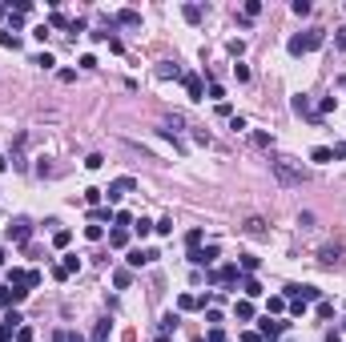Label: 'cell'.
<instances>
[{"instance_id":"18","label":"cell","mask_w":346,"mask_h":342,"mask_svg":"<svg viewBox=\"0 0 346 342\" xmlns=\"http://www.w3.org/2000/svg\"><path fill=\"white\" fill-rule=\"evenodd\" d=\"M241 290H246V298H258V294H262V282L246 274V278H241Z\"/></svg>"},{"instance_id":"51","label":"cell","mask_w":346,"mask_h":342,"mask_svg":"<svg viewBox=\"0 0 346 342\" xmlns=\"http://www.w3.org/2000/svg\"><path fill=\"white\" fill-rule=\"evenodd\" d=\"M326 342H342V334H338V330H330V334H326Z\"/></svg>"},{"instance_id":"3","label":"cell","mask_w":346,"mask_h":342,"mask_svg":"<svg viewBox=\"0 0 346 342\" xmlns=\"http://www.w3.org/2000/svg\"><path fill=\"white\" fill-rule=\"evenodd\" d=\"M133 189H137V177H117V181H109L105 197H109V201H121V197H129Z\"/></svg>"},{"instance_id":"33","label":"cell","mask_w":346,"mask_h":342,"mask_svg":"<svg viewBox=\"0 0 346 342\" xmlns=\"http://www.w3.org/2000/svg\"><path fill=\"white\" fill-rule=\"evenodd\" d=\"M185 20L197 24V20H201V8H197V4H185Z\"/></svg>"},{"instance_id":"36","label":"cell","mask_w":346,"mask_h":342,"mask_svg":"<svg viewBox=\"0 0 346 342\" xmlns=\"http://www.w3.org/2000/svg\"><path fill=\"white\" fill-rule=\"evenodd\" d=\"M85 237H89V242H101V237H105V229H101V226H85Z\"/></svg>"},{"instance_id":"30","label":"cell","mask_w":346,"mask_h":342,"mask_svg":"<svg viewBox=\"0 0 346 342\" xmlns=\"http://www.w3.org/2000/svg\"><path fill=\"white\" fill-rule=\"evenodd\" d=\"M53 342H85V338H81V334H73V330H57Z\"/></svg>"},{"instance_id":"52","label":"cell","mask_w":346,"mask_h":342,"mask_svg":"<svg viewBox=\"0 0 346 342\" xmlns=\"http://www.w3.org/2000/svg\"><path fill=\"white\" fill-rule=\"evenodd\" d=\"M4 262H8V250H4V246H0V266H4Z\"/></svg>"},{"instance_id":"8","label":"cell","mask_w":346,"mask_h":342,"mask_svg":"<svg viewBox=\"0 0 346 342\" xmlns=\"http://www.w3.org/2000/svg\"><path fill=\"white\" fill-rule=\"evenodd\" d=\"M210 282L214 286H230V282H237V266H222V270H214V274H210Z\"/></svg>"},{"instance_id":"32","label":"cell","mask_w":346,"mask_h":342,"mask_svg":"<svg viewBox=\"0 0 346 342\" xmlns=\"http://www.w3.org/2000/svg\"><path fill=\"white\" fill-rule=\"evenodd\" d=\"M173 330H177V314H165L161 318V334H173Z\"/></svg>"},{"instance_id":"42","label":"cell","mask_w":346,"mask_h":342,"mask_svg":"<svg viewBox=\"0 0 346 342\" xmlns=\"http://www.w3.org/2000/svg\"><path fill=\"white\" fill-rule=\"evenodd\" d=\"M294 12L298 16H310V0H294Z\"/></svg>"},{"instance_id":"29","label":"cell","mask_w":346,"mask_h":342,"mask_svg":"<svg viewBox=\"0 0 346 342\" xmlns=\"http://www.w3.org/2000/svg\"><path fill=\"white\" fill-rule=\"evenodd\" d=\"M109 218H113V210H101V206L89 214V222H93V226H97V222H109Z\"/></svg>"},{"instance_id":"26","label":"cell","mask_w":346,"mask_h":342,"mask_svg":"<svg viewBox=\"0 0 346 342\" xmlns=\"http://www.w3.org/2000/svg\"><path fill=\"white\" fill-rule=\"evenodd\" d=\"M258 12H262V0H250V4H246V12H241V20H254Z\"/></svg>"},{"instance_id":"47","label":"cell","mask_w":346,"mask_h":342,"mask_svg":"<svg viewBox=\"0 0 346 342\" xmlns=\"http://www.w3.org/2000/svg\"><path fill=\"white\" fill-rule=\"evenodd\" d=\"M16 342H32V330H28V326H20V330H16Z\"/></svg>"},{"instance_id":"5","label":"cell","mask_w":346,"mask_h":342,"mask_svg":"<svg viewBox=\"0 0 346 342\" xmlns=\"http://www.w3.org/2000/svg\"><path fill=\"white\" fill-rule=\"evenodd\" d=\"M189 262H193V266H214V262H218V246H205V250H189Z\"/></svg>"},{"instance_id":"6","label":"cell","mask_w":346,"mask_h":342,"mask_svg":"<svg viewBox=\"0 0 346 342\" xmlns=\"http://www.w3.org/2000/svg\"><path fill=\"white\" fill-rule=\"evenodd\" d=\"M24 294H28V290H24V286H0V306H16V302H20V298H24Z\"/></svg>"},{"instance_id":"10","label":"cell","mask_w":346,"mask_h":342,"mask_svg":"<svg viewBox=\"0 0 346 342\" xmlns=\"http://www.w3.org/2000/svg\"><path fill=\"white\" fill-rule=\"evenodd\" d=\"M318 262H322V266H342V250H338V246H322Z\"/></svg>"},{"instance_id":"11","label":"cell","mask_w":346,"mask_h":342,"mask_svg":"<svg viewBox=\"0 0 346 342\" xmlns=\"http://www.w3.org/2000/svg\"><path fill=\"white\" fill-rule=\"evenodd\" d=\"M310 161H314V165H330V161H334V153H330L326 145H314V149H310Z\"/></svg>"},{"instance_id":"9","label":"cell","mask_w":346,"mask_h":342,"mask_svg":"<svg viewBox=\"0 0 346 342\" xmlns=\"http://www.w3.org/2000/svg\"><path fill=\"white\" fill-rule=\"evenodd\" d=\"M8 237H12V242H28V237H32V226H28L24 218H16V222L8 226Z\"/></svg>"},{"instance_id":"40","label":"cell","mask_w":346,"mask_h":342,"mask_svg":"<svg viewBox=\"0 0 346 342\" xmlns=\"http://www.w3.org/2000/svg\"><path fill=\"white\" fill-rule=\"evenodd\" d=\"M322 113H334V97H322V105H318V113H314V117H322Z\"/></svg>"},{"instance_id":"27","label":"cell","mask_w":346,"mask_h":342,"mask_svg":"<svg viewBox=\"0 0 346 342\" xmlns=\"http://www.w3.org/2000/svg\"><path fill=\"white\" fill-rule=\"evenodd\" d=\"M0 45L4 49H20V37H12V28H8V32H0Z\"/></svg>"},{"instance_id":"41","label":"cell","mask_w":346,"mask_h":342,"mask_svg":"<svg viewBox=\"0 0 346 342\" xmlns=\"http://www.w3.org/2000/svg\"><path fill=\"white\" fill-rule=\"evenodd\" d=\"M205 342H226V330H222V326H214V330L205 334Z\"/></svg>"},{"instance_id":"13","label":"cell","mask_w":346,"mask_h":342,"mask_svg":"<svg viewBox=\"0 0 346 342\" xmlns=\"http://www.w3.org/2000/svg\"><path fill=\"white\" fill-rule=\"evenodd\" d=\"M117 24H125V28H137V24H141V16H137L133 8H121V12H117Z\"/></svg>"},{"instance_id":"1","label":"cell","mask_w":346,"mask_h":342,"mask_svg":"<svg viewBox=\"0 0 346 342\" xmlns=\"http://www.w3.org/2000/svg\"><path fill=\"white\" fill-rule=\"evenodd\" d=\"M270 169H274V177L282 181V185H302V165H294L290 157H278V161H270Z\"/></svg>"},{"instance_id":"34","label":"cell","mask_w":346,"mask_h":342,"mask_svg":"<svg viewBox=\"0 0 346 342\" xmlns=\"http://www.w3.org/2000/svg\"><path fill=\"white\" fill-rule=\"evenodd\" d=\"M101 165H105L101 153H89V157H85V169H101Z\"/></svg>"},{"instance_id":"53","label":"cell","mask_w":346,"mask_h":342,"mask_svg":"<svg viewBox=\"0 0 346 342\" xmlns=\"http://www.w3.org/2000/svg\"><path fill=\"white\" fill-rule=\"evenodd\" d=\"M342 326H346V322H342Z\"/></svg>"},{"instance_id":"35","label":"cell","mask_w":346,"mask_h":342,"mask_svg":"<svg viewBox=\"0 0 346 342\" xmlns=\"http://www.w3.org/2000/svg\"><path fill=\"white\" fill-rule=\"evenodd\" d=\"M185 246L197 250V246H201V229H189V233H185Z\"/></svg>"},{"instance_id":"4","label":"cell","mask_w":346,"mask_h":342,"mask_svg":"<svg viewBox=\"0 0 346 342\" xmlns=\"http://www.w3.org/2000/svg\"><path fill=\"white\" fill-rule=\"evenodd\" d=\"M153 258H157V250H141V246H137V250H129L125 262H129V270H137V266H149Z\"/></svg>"},{"instance_id":"43","label":"cell","mask_w":346,"mask_h":342,"mask_svg":"<svg viewBox=\"0 0 346 342\" xmlns=\"http://www.w3.org/2000/svg\"><path fill=\"white\" fill-rule=\"evenodd\" d=\"M210 97H214V101H222V97H226V89H222L218 81H210Z\"/></svg>"},{"instance_id":"2","label":"cell","mask_w":346,"mask_h":342,"mask_svg":"<svg viewBox=\"0 0 346 342\" xmlns=\"http://www.w3.org/2000/svg\"><path fill=\"white\" fill-rule=\"evenodd\" d=\"M294 57H302V53H314V49H322V32L314 28V32H298V37H290V45H286Z\"/></svg>"},{"instance_id":"17","label":"cell","mask_w":346,"mask_h":342,"mask_svg":"<svg viewBox=\"0 0 346 342\" xmlns=\"http://www.w3.org/2000/svg\"><path fill=\"white\" fill-rule=\"evenodd\" d=\"M109 246H113V250H125V246H129V229H113V233H109Z\"/></svg>"},{"instance_id":"45","label":"cell","mask_w":346,"mask_h":342,"mask_svg":"<svg viewBox=\"0 0 346 342\" xmlns=\"http://www.w3.org/2000/svg\"><path fill=\"white\" fill-rule=\"evenodd\" d=\"M205 322H214V326H218V322H222V310H218V306H210V310H205Z\"/></svg>"},{"instance_id":"22","label":"cell","mask_w":346,"mask_h":342,"mask_svg":"<svg viewBox=\"0 0 346 342\" xmlns=\"http://www.w3.org/2000/svg\"><path fill=\"white\" fill-rule=\"evenodd\" d=\"M177 306H181V310H197V306H201V298H193V294H181V298H177Z\"/></svg>"},{"instance_id":"24","label":"cell","mask_w":346,"mask_h":342,"mask_svg":"<svg viewBox=\"0 0 346 342\" xmlns=\"http://www.w3.org/2000/svg\"><path fill=\"white\" fill-rule=\"evenodd\" d=\"M294 113H302V117H314V113H310V101H306V97H302V93H298V97H294Z\"/></svg>"},{"instance_id":"14","label":"cell","mask_w":346,"mask_h":342,"mask_svg":"<svg viewBox=\"0 0 346 342\" xmlns=\"http://www.w3.org/2000/svg\"><path fill=\"white\" fill-rule=\"evenodd\" d=\"M157 77H161V81H177V77H181V69H177V64H173V60H165V64H157Z\"/></svg>"},{"instance_id":"39","label":"cell","mask_w":346,"mask_h":342,"mask_svg":"<svg viewBox=\"0 0 346 342\" xmlns=\"http://www.w3.org/2000/svg\"><path fill=\"white\" fill-rule=\"evenodd\" d=\"M153 229H157L161 237H165V233H173V218H161V222H157V226H153Z\"/></svg>"},{"instance_id":"48","label":"cell","mask_w":346,"mask_h":342,"mask_svg":"<svg viewBox=\"0 0 346 342\" xmlns=\"http://www.w3.org/2000/svg\"><path fill=\"white\" fill-rule=\"evenodd\" d=\"M334 49H346V28H338V32H334Z\"/></svg>"},{"instance_id":"50","label":"cell","mask_w":346,"mask_h":342,"mask_svg":"<svg viewBox=\"0 0 346 342\" xmlns=\"http://www.w3.org/2000/svg\"><path fill=\"white\" fill-rule=\"evenodd\" d=\"M241 338H246V342H262V334H258V330H246Z\"/></svg>"},{"instance_id":"20","label":"cell","mask_w":346,"mask_h":342,"mask_svg":"<svg viewBox=\"0 0 346 342\" xmlns=\"http://www.w3.org/2000/svg\"><path fill=\"white\" fill-rule=\"evenodd\" d=\"M185 93H189L193 101H201V77H185Z\"/></svg>"},{"instance_id":"28","label":"cell","mask_w":346,"mask_h":342,"mask_svg":"<svg viewBox=\"0 0 346 342\" xmlns=\"http://www.w3.org/2000/svg\"><path fill=\"white\" fill-rule=\"evenodd\" d=\"M101 197H105V189H85V201H89V206H93V210H97V206H101Z\"/></svg>"},{"instance_id":"19","label":"cell","mask_w":346,"mask_h":342,"mask_svg":"<svg viewBox=\"0 0 346 342\" xmlns=\"http://www.w3.org/2000/svg\"><path fill=\"white\" fill-rule=\"evenodd\" d=\"M129 282H133V270H113V286L117 290H129Z\"/></svg>"},{"instance_id":"44","label":"cell","mask_w":346,"mask_h":342,"mask_svg":"<svg viewBox=\"0 0 346 342\" xmlns=\"http://www.w3.org/2000/svg\"><path fill=\"white\" fill-rule=\"evenodd\" d=\"M241 270H246V274H254V270H258V258H250V254H246V258H241Z\"/></svg>"},{"instance_id":"7","label":"cell","mask_w":346,"mask_h":342,"mask_svg":"<svg viewBox=\"0 0 346 342\" xmlns=\"http://www.w3.org/2000/svg\"><path fill=\"white\" fill-rule=\"evenodd\" d=\"M286 326L290 322H270V318H262V326H258V334H262V338H282V334H286Z\"/></svg>"},{"instance_id":"49","label":"cell","mask_w":346,"mask_h":342,"mask_svg":"<svg viewBox=\"0 0 346 342\" xmlns=\"http://www.w3.org/2000/svg\"><path fill=\"white\" fill-rule=\"evenodd\" d=\"M12 338V326H8V322H0V342H8Z\"/></svg>"},{"instance_id":"12","label":"cell","mask_w":346,"mask_h":342,"mask_svg":"<svg viewBox=\"0 0 346 342\" xmlns=\"http://www.w3.org/2000/svg\"><path fill=\"white\" fill-rule=\"evenodd\" d=\"M109 334H113V322H109V318H101V322L93 326V342H109Z\"/></svg>"},{"instance_id":"25","label":"cell","mask_w":346,"mask_h":342,"mask_svg":"<svg viewBox=\"0 0 346 342\" xmlns=\"http://www.w3.org/2000/svg\"><path fill=\"white\" fill-rule=\"evenodd\" d=\"M68 242H73V233H68V229H57V233H53V246H57V250H64Z\"/></svg>"},{"instance_id":"37","label":"cell","mask_w":346,"mask_h":342,"mask_svg":"<svg viewBox=\"0 0 346 342\" xmlns=\"http://www.w3.org/2000/svg\"><path fill=\"white\" fill-rule=\"evenodd\" d=\"M32 64H41V69H53L57 60H53V53H41V57H32Z\"/></svg>"},{"instance_id":"46","label":"cell","mask_w":346,"mask_h":342,"mask_svg":"<svg viewBox=\"0 0 346 342\" xmlns=\"http://www.w3.org/2000/svg\"><path fill=\"white\" fill-rule=\"evenodd\" d=\"M49 24H57V28H64V24H68V16H64V12H53V16H49Z\"/></svg>"},{"instance_id":"21","label":"cell","mask_w":346,"mask_h":342,"mask_svg":"<svg viewBox=\"0 0 346 342\" xmlns=\"http://www.w3.org/2000/svg\"><path fill=\"white\" fill-rule=\"evenodd\" d=\"M60 270H64V274H73V270H81V258H77V254H64V262H60Z\"/></svg>"},{"instance_id":"15","label":"cell","mask_w":346,"mask_h":342,"mask_svg":"<svg viewBox=\"0 0 346 342\" xmlns=\"http://www.w3.org/2000/svg\"><path fill=\"white\" fill-rule=\"evenodd\" d=\"M133 233H137V237H149V233H153V222H149V218H133Z\"/></svg>"},{"instance_id":"38","label":"cell","mask_w":346,"mask_h":342,"mask_svg":"<svg viewBox=\"0 0 346 342\" xmlns=\"http://www.w3.org/2000/svg\"><path fill=\"white\" fill-rule=\"evenodd\" d=\"M266 306H270V310H274V314H278V310H286V298H282V294H274V298H270V302H266Z\"/></svg>"},{"instance_id":"31","label":"cell","mask_w":346,"mask_h":342,"mask_svg":"<svg viewBox=\"0 0 346 342\" xmlns=\"http://www.w3.org/2000/svg\"><path fill=\"white\" fill-rule=\"evenodd\" d=\"M113 222H117V229H125V226H133V214H125V210H117V214H113Z\"/></svg>"},{"instance_id":"16","label":"cell","mask_w":346,"mask_h":342,"mask_svg":"<svg viewBox=\"0 0 346 342\" xmlns=\"http://www.w3.org/2000/svg\"><path fill=\"white\" fill-rule=\"evenodd\" d=\"M246 233H250V237H266V222H262V218H250V222H246Z\"/></svg>"},{"instance_id":"23","label":"cell","mask_w":346,"mask_h":342,"mask_svg":"<svg viewBox=\"0 0 346 342\" xmlns=\"http://www.w3.org/2000/svg\"><path fill=\"white\" fill-rule=\"evenodd\" d=\"M233 314H237L241 322H250V318H254V306H250V302H237V306H233Z\"/></svg>"}]
</instances>
